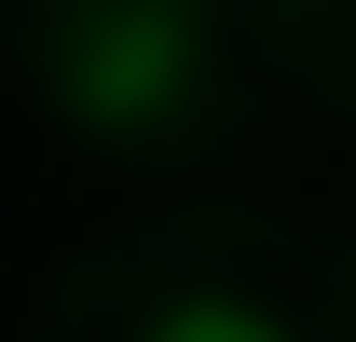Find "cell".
<instances>
[{
    "label": "cell",
    "mask_w": 356,
    "mask_h": 342,
    "mask_svg": "<svg viewBox=\"0 0 356 342\" xmlns=\"http://www.w3.org/2000/svg\"><path fill=\"white\" fill-rule=\"evenodd\" d=\"M151 342H274V315H247V301H178Z\"/></svg>",
    "instance_id": "6da1fadb"
}]
</instances>
